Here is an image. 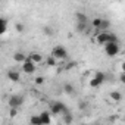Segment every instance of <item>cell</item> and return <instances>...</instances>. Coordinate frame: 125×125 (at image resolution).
Masks as SVG:
<instances>
[{
	"instance_id": "7a4b0ae2",
	"label": "cell",
	"mask_w": 125,
	"mask_h": 125,
	"mask_svg": "<svg viewBox=\"0 0 125 125\" xmlns=\"http://www.w3.org/2000/svg\"><path fill=\"white\" fill-rule=\"evenodd\" d=\"M49 110L52 112V115H60V116H63L65 113L69 112L68 107H66V104H63L62 102H52Z\"/></svg>"
},
{
	"instance_id": "603a6c76",
	"label": "cell",
	"mask_w": 125,
	"mask_h": 125,
	"mask_svg": "<svg viewBox=\"0 0 125 125\" xmlns=\"http://www.w3.org/2000/svg\"><path fill=\"white\" fill-rule=\"evenodd\" d=\"M9 115H10V118H15L18 115V107H10L9 109Z\"/></svg>"
},
{
	"instance_id": "6da1fadb",
	"label": "cell",
	"mask_w": 125,
	"mask_h": 125,
	"mask_svg": "<svg viewBox=\"0 0 125 125\" xmlns=\"http://www.w3.org/2000/svg\"><path fill=\"white\" fill-rule=\"evenodd\" d=\"M94 41H96L99 46H104L106 43H110V41H113V43H119L118 37H116L113 32H110L109 30H107V31H103V30H96V34H94Z\"/></svg>"
},
{
	"instance_id": "f1b7e54d",
	"label": "cell",
	"mask_w": 125,
	"mask_h": 125,
	"mask_svg": "<svg viewBox=\"0 0 125 125\" xmlns=\"http://www.w3.org/2000/svg\"><path fill=\"white\" fill-rule=\"evenodd\" d=\"M38 2H44V0H38Z\"/></svg>"
},
{
	"instance_id": "4316f807",
	"label": "cell",
	"mask_w": 125,
	"mask_h": 125,
	"mask_svg": "<svg viewBox=\"0 0 125 125\" xmlns=\"http://www.w3.org/2000/svg\"><path fill=\"white\" fill-rule=\"evenodd\" d=\"M121 69H122V72H125V62H122V63H121Z\"/></svg>"
},
{
	"instance_id": "7402d4cb",
	"label": "cell",
	"mask_w": 125,
	"mask_h": 125,
	"mask_svg": "<svg viewBox=\"0 0 125 125\" xmlns=\"http://www.w3.org/2000/svg\"><path fill=\"white\" fill-rule=\"evenodd\" d=\"M72 121H74V118H72V115H71L69 112L63 115V122H66V124H69V122H72Z\"/></svg>"
},
{
	"instance_id": "d4e9b609",
	"label": "cell",
	"mask_w": 125,
	"mask_h": 125,
	"mask_svg": "<svg viewBox=\"0 0 125 125\" xmlns=\"http://www.w3.org/2000/svg\"><path fill=\"white\" fill-rule=\"evenodd\" d=\"M44 34H46V35H52V34H53L52 28H47V27H46V28H44Z\"/></svg>"
},
{
	"instance_id": "9a60e30c",
	"label": "cell",
	"mask_w": 125,
	"mask_h": 125,
	"mask_svg": "<svg viewBox=\"0 0 125 125\" xmlns=\"http://www.w3.org/2000/svg\"><path fill=\"white\" fill-rule=\"evenodd\" d=\"M30 124H32V125H43L41 118H40V113H38V115L31 116V118H30Z\"/></svg>"
},
{
	"instance_id": "8fae6325",
	"label": "cell",
	"mask_w": 125,
	"mask_h": 125,
	"mask_svg": "<svg viewBox=\"0 0 125 125\" xmlns=\"http://www.w3.org/2000/svg\"><path fill=\"white\" fill-rule=\"evenodd\" d=\"M40 118H41V122H43V125H47V124H50L52 122V112L49 110H44V112H41L40 113Z\"/></svg>"
},
{
	"instance_id": "d6986e66",
	"label": "cell",
	"mask_w": 125,
	"mask_h": 125,
	"mask_svg": "<svg viewBox=\"0 0 125 125\" xmlns=\"http://www.w3.org/2000/svg\"><path fill=\"white\" fill-rule=\"evenodd\" d=\"M63 90H65V93L66 94H74V85H71V84H65V87H63Z\"/></svg>"
},
{
	"instance_id": "44dd1931",
	"label": "cell",
	"mask_w": 125,
	"mask_h": 125,
	"mask_svg": "<svg viewBox=\"0 0 125 125\" xmlns=\"http://www.w3.org/2000/svg\"><path fill=\"white\" fill-rule=\"evenodd\" d=\"M34 83H35V85H41V84H44V77H41V75L35 77V78H34Z\"/></svg>"
},
{
	"instance_id": "8992f818",
	"label": "cell",
	"mask_w": 125,
	"mask_h": 125,
	"mask_svg": "<svg viewBox=\"0 0 125 125\" xmlns=\"http://www.w3.org/2000/svg\"><path fill=\"white\" fill-rule=\"evenodd\" d=\"M22 66V72L24 74H27V75H32L34 72H35V69H37V63H35V62H32L30 57L25 60V62H22V63H21Z\"/></svg>"
},
{
	"instance_id": "52a82bcc",
	"label": "cell",
	"mask_w": 125,
	"mask_h": 125,
	"mask_svg": "<svg viewBox=\"0 0 125 125\" xmlns=\"http://www.w3.org/2000/svg\"><path fill=\"white\" fill-rule=\"evenodd\" d=\"M24 104V97L21 94H12L9 97V106L10 107H19Z\"/></svg>"
},
{
	"instance_id": "5b68a950",
	"label": "cell",
	"mask_w": 125,
	"mask_h": 125,
	"mask_svg": "<svg viewBox=\"0 0 125 125\" xmlns=\"http://www.w3.org/2000/svg\"><path fill=\"white\" fill-rule=\"evenodd\" d=\"M104 53H106V56H109V57H115L116 54H119V43H113V41H110V43H106L104 46Z\"/></svg>"
},
{
	"instance_id": "ac0fdd59",
	"label": "cell",
	"mask_w": 125,
	"mask_h": 125,
	"mask_svg": "<svg viewBox=\"0 0 125 125\" xmlns=\"http://www.w3.org/2000/svg\"><path fill=\"white\" fill-rule=\"evenodd\" d=\"M15 31H16V32H19V34H22V32L25 31V25H24V24H21V22L15 24Z\"/></svg>"
},
{
	"instance_id": "cb8c5ba5",
	"label": "cell",
	"mask_w": 125,
	"mask_h": 125,
	"mask_svg": "<svg viewBox=\"0 0 125 125\" xmlns=\"http://www.w3.org/2000/svg\"><path fill=\"white\" fill-rule=\"evenodd\" d=\"M119 81L125 85V72H121V75H119Z\"/></svg>"
},
{
	"instance_id": "f546056e",
	"label": "cell",
	"mask_w": 125,
	"mask_h": 125,
	"mask_svg": "<svg viewBox=\"0 0 125 125\" xmlns=\"http://www.w3.org/2000/svg\"><path fill=\"white\" fill-rule=\"evenodd\" d=\"M124 121H125V118H124Z\"/></svg>"
},
{
	"instance_id": "e0dca14e",
	"label": "cell",
	"mask_w": 125,
	"mask_h": 125,
	"mask_svg": "<svg viewBox=\"0 0 125 125\" xmlns=\"http://www.w3.org/2000/svg\"><path fill=\"white\" fill-rule=\"evenodd\" d=\"M77 21L81 22V24H87L88 22V18L85 13H77Z\"/></svg>"
},
{
	"instance_id": "ba28073f",
	"label": "cell",
	"mask_w": 125,
	"mask_h": 125,
	"mask_svg": "<svg viewBox=\"0 0 125 125\" xmlns=\"http://www.w3.org/2000/svg\"><path fill=\"white\" fill-rule=\"evenodd\" d=\"M109 100H110L112 103H119V102H122V93L118 91V90L110 91V93H109Z\"/></svg>"
},
{
	"instance_id": "277c9868",
	"label": "cell",
	"mask_w": 125,
	"mask_h": 125,
	"mask_svg": "<svg viewBox=\"0 0 125 125\" xmlns=\"http://www.w3.org/2000/svg\"><path fill=\"white\" fill-rule=\"evenodd\" d=\"M104 81H106V74L102 72V71H97V72H94L93 78L90 80V87L97 88V87H100Z\"/></svg>"
},
{
	"instance_id": "484cf974",
	"label": "cell",
	"mask_w": 125,
	"mask_h": 125,
	"mask_svg": "<svg viewBox=\"0 0 125 125\" xmlns=\"http://www.w3.org/2000/svg\"><path fill=\"white\" fill-rule=\"evenodd\" d=\"M75 65H77L75 62H71V63H68V65H66V69H72V68H74Z\"/></svg>"
},
{
	"instance_id": "9c48e42d",
	"label": "cell",
	"mask_w": 125,
	"mask_h": 125,
	"mask_svg": "<svg viewBox=\"0 0 125 125\" xmlns=\"http://www.w3.org/2000/svg\"><path fill=\"white\" fill-rule=\"evenodd\" d=\"M12 57H13V60L16 62V63H22V62H25V60L28 59V54H25V53H22V52H15V53L12 54Z\"/></svg>"
},
{
	"instance_id": "2e32d148",
	"label": "cell",
	"mask_w": 125,
	"mask_h": 125,
	"mask_svg": "<svg viewBox=\"0 0 125 125\" xmlns=\"http://www.w3.org/2000/svg\"><path fill=\"white\" fill-rule=\"evenodd\" d=\"M0 24H2V28H0V34H5L6 30H8V19H6V18H2V19H0Z\"/></svg>"
},
{
	"instance_id": "30bf717a",
	"label": "cell",
	"mask_w": 125,
	"mask_h": 125,
	"mask_svg": "<svg viewBox=\"0 0 125 125\" xmlns=\"http://www.w3.org/2000/svg\"><path fill=\"white\" fill-rule=\"evenodd\" d=\"M28 57H30L32 62H35L37 65H40L41 62L44 60V59H43V54H41V53H38V52H31V53L28 54Z\"/></svg>"
},
{
	"instance_id": "4fadbf2b",
	"label": "cell",
	"mask_w": 125,
	"mask_h": 125,
	"mask_svg": "<svg viewBox=\"0 0 125 125\" xmlns=\"http://www.w3.org/2000/svg\"><path fill=\"white\" fill-rule=\"evenodd\" d=\"M57 62H59V60H57L56 57H53V56L50 54V56H49V57L46 59V65H47L49 68H53V66H56V65H57Z\"/></svg>"
},
{
	"instance_id": "7c38bea8",
	"label": "cell",
	"mask_w": 125,
	"mask_h": 125,
	"mask_svg": "<svg viewBox=\"0 0 125 125\" xmlns=\"http://www.w3.org/2000/svg\"><path fill=\"white\" fill-rule=\"evenodd\" d=\"M8 78H9L12 83H18V81L21 80V74H19L18 71H15V69H10V71L8 72Z\"/></svg>"
},
{
	"instance_id": "5bb4252c",
	"label": "cell",
	"mask_w": 125,
	"mask_h": 125,
	"mask_svg": "<svg viewBox=\"0 0 125 125\" xmlns=\"http://www.w3.org/2000/svg\"><path fill=\"white\" fill-rule=\"evenodd\" d=\"M102 21H103V18H94V19L91 21V27H93L94 30H100V28H102Z\"/></svg>"
},
{
	"instance_id": "ffe728a7",
	"label": "cell",
	"mask_w": 125,
	"mask_h": 125,
	"mask_svg": "<svg viewBox=\"0 0 125 125\" xmlns=\"http://www.w3.org/2000/svg\"><path fill=\"white\" fill-rule=\"evenodd\" d=\"M109 27H110V22H109L107 19H103V21H102V28H100V30L107 31V30H109Z\"/></svg>"
},
{
	"instance_id": "83f0119b",
	"label": "cell",
	"mask_w": 125,
	"mask_h": 125,
	"mask_svg": "<svg viewBox=\"0 0 125 125\" xmlns=\"http://www.w3.org/2000/svg\"><path fill=\"white\" fill-rule=\"evenodd\" d=\"M85 107H87L85 103H80V109H85Z\"/></svg>"
},
{
	"instance_id": "3957f363",
	"label": "cell",
	"mask_w": 125,
	"mask_h": 125,
	"mask_svg": "<svg viewBox=\"0 0 125 125\" xmlns=\"http://www.w3.org/2000/svg\"><path fill=\"white\" fill-rule=\"evenodd\" d=\"M50 54H52L53 57H56L59 62H62V60L68 59V50H66L63 46H54V47L52 49Z\"/></svg>"
}]
</instances>
